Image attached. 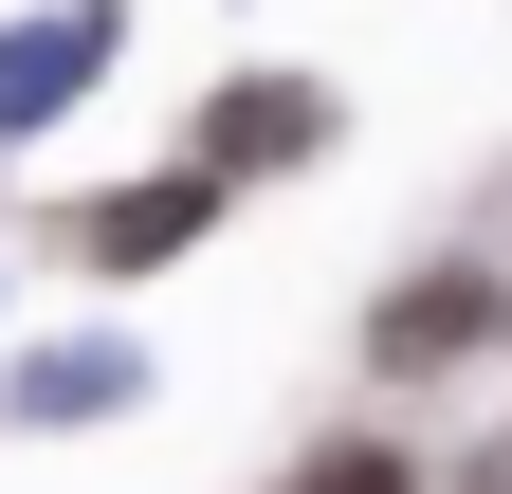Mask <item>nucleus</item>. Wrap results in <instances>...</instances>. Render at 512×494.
Wrapping results in <instances>:
<instances>
[{
  "label": "nucleus",
  "instance_id": "nucleus-4",
  "mask_svg": "<svg viewBox=\"0 0 512 494\" xmlns=\"http://www.w3.org/2000/svg\"><path fill=\"white\" fill-rule=\"evenodd\" d=\"M110 403H147L128 348H37V366H19V421H110Z\"/></svg>",
  "mask_w": 512,
  "mask_h": 494
},
{
  "label": "nucleus",
  "instance_id": "nucleus-3",
  "mask_svg": "<svg viewBox=\"0 0 512 494\" xmlns=\"http://www.w3.org/2000/svg\"><path fill=\"white\" fill-rule=\"evenodd\" d=\"M293 147H330V92H293V74L220 92V129H202V165H293Z\"/></svg>",
  "mask_w": 512,
  "mask_h": 494
},
{
  "label": "nucleus",
  "instance_id": "nucleus-1",
  "mask_svg": "<svg viewBox=\"0 0 512 494\" xmlns=\"http://www.w3.org/2000/svg\"><path fill=\"white\" fill-rule=\"evenodd\" d=\"M92 74H110V0H55V19H19V37H0V147H37Z\"/></svg>",
  "mask_w": 512,
  "mask_h": 494
},
{
  "label": "nucleus",
  "instance_id": "nucleus-2",
  "mask_svg": "<svg viewBox=\"0 0 512 494\" xmlns=\"http://www.w3.org/2000/svg\"><path fill=\"white\" fill-rule=\"evenodd\" d=\"M202 220H220V165H183V183H110V202L74 220V257H92V275H165Z\"/></svg>",
  "mask_w": 512,
  "mask_h": 494
},
{
  "label": "nucleus",
  "instance_id": "nucleus-5",
  "mask_svg": "<svg viewBox=\"0 0 512 494\" xmlns=\"http://www.w3.org/2000/svg\"><path fill=\"white\" fill-rule=\"evenodd\" d=\"M476 330H494V293L476 275H421L403 312H384V366H439V348H476Z\"/></svg>",
  "mask_w": 512,
  "mask_h": 494
},
{
  "label": "nucleus",
  "instance_id": "nucleus-6",
  "mask_svg": "<svg viewBox=\"0 0 512 494\" xmlns=\"http://www.w3.org/2000/svg\"><path fill=\"white\" fill-rule=\"evenodd\" d=\"M275 494H403V458H384V440H330V458H293Z\"/></svg>",
  "mask_w": 512,
  "mask_h": 494
}]
</instances>
